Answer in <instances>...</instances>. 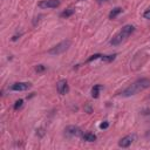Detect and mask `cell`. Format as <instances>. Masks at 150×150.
<instances>
[{
  "label": "cell",
  "instance_id": "1",
  "mask_svg": "<svg viewBox=\"0 0 150 150\" xmlns=\"http://www.w3.org/2000/svg\"><path fill=\"white\" fill-rule=\"evenodd\" d=\"M149 87H150V80L149 79H145V77L138 79L135 82H132L130 86H128L121 93V95L124 96V97H129V96H132V95L138 94L139 91H142V90H144V89H146Z\"/></svg>",
  "mask_w": 150,
  "mask_h": 150
},
{
  "label": "cell",
  "instance_id": "2",
  "mask_svg": "<svg viewBox=\"0 0 150 150\" xmlns=\"http://www.w3.org/2000/svg\"><path fill=\"white\" fill-rule=\"evenodd\" d=\"M135 32V27L132 25H125L122 27V29L120 32H117L112 39L110 40V45L111 46H118L121 43H123L132 33Z\"/></svg>",
  "mask_w": 150,
  "mask_h": 150
},
{
  "label": "cell",
  "instance_id": "3",
  "mask_svg": "<svg viewBox=\"0 0 150 150\" xmlns=\"http://www.w3.org/2000/svg\"><path fill=\"white\" fill-rule=\"evenodd\" d=\"M71 46V41L70 40H63L61 42H59L57 45H55L54 47H52L49 50H48V54L50 55H59V54H62L64 53L69 47Z\"/></svg>",
  "mask_w": 150,
  "mask_h": 150
},
{
  "label": "cell",
  "instance_id": "4",
  "mask_svg": "<svg viewBox=\"0 0 150 150\" xmlns=\"http://www.w3.org/2000/svg\"><path fill=\"white\" fill-rule=\"evenodd\" d=\"M64 135L67 137H80L82 136V130L76 125H68L64 129Z\"/></svg>",
  "mask_w": 150,
  "mask_h": 150
},
{
  "label": "cell",
  "instance_id": "5",
  "mask_svg": "<svg viewBox=\"0 0 150 150\" xmlns=\"http://www.w3.org/2000/svg\"><path fill=\"white\" fill-rule=\"evenodd\" d=\"M38 6L42 9H46V8H56L60 6V0H41Z\"/></svg>",
  "mask_w": 150,
  "mask_h": 150
},
{
  "label": "cell",
  "instance_id": "6",
  "mask_svg": "<svg viewBox=\"0 0 150 150\" xmlns=\"http://www.w3.org/2000/svg\"><path fill=\"white\" fill-rule=\"evenodd\" d=\"M32 84L29 82H15L9 87V89L13 91H25V90H28Z\"/></svg>",
  "mask_w": 150,
  "mask_h": 150
},
{
  "label": "cell",
  "instance_id": "7",
  "mask_svg": "<svg viewBox=\"0 0 150 150\" xmlns=\"http://www.w3.org/2000/svg\"><path fill=\"white\" fill-rule=\"evenodd\" d=\"M56 89H57V93H59L60 95H66V94L69 91V86H68L67 80L62 79V80L57 81V83H56Z\"/></svg>",
  "mask_w": 150,
  "mask_h": 150
},
{
  "label": "cell",
  "instance_id": "8",
  "mask_svg": "<svg viewBox=\"0 0 150 150\" xmlns=\"http://www.w3.org/2000/svg\"><path fill=\"white\" fill-rule=\"evenodd\" d=\"M132 141H134V136L128 135V136L123 137L122 139H120V142H118V146H121V148H129V146L131 145Z\"/></svg>",
  "mask_w": 150,
  "mask_h": 150
},
{
  "label": "cell",
  "instance_id": "9",
  "mask_svg": "<svg viewBox=\"0 0 150 150\" xmlns=\"http://www.w3.org/2000/svg\"><path fill=\"white\" fill-rule=\"evenodd\" d=\"M102 88H103V87H102L101 84H95V86L91 88V96H93L94 98H97V97L100 96V91H101Z\"/></svg>",
  "mask_w": 150,
  "mask_h": 150
},
{
  "label": "cell",
  "instance_id": "10",
  "mask_svg": "<svg viewBox=\"0 0 150 150\" xmlns=\"http://www.w3.org/2000/svg\"><path fill=\"white\" fill-rule=\"evenodd\" d=\"M82 138L87 142H95L96 141V135L93 132H86L82 135Z\"/></svg>",
  "mask_w": 150,
  "mask_h": 150
},
{
  "label": "cell",
  "instance_id": "11",
  "mask_svg": "<svg viewBox=\"0 0 150 150\" xmlns=\"http://www.w3.org/2000/svg\"><path fill=\"white\" fill-rule=\"evenodd\" d=\"M122 11H123V9H122L121 7H115L114 9H111V11H110V13H109V19H111V20H112V19H115L118 14H121V13H122Z\"/></svg>",
  "mask_w": 150,
  "mask_h": 150
},
{
  "label": "cell",
  "instance_id": "12",
  "mask_svg": "<svg viewBox=\"0 0 150 150\" xmlns=\"http://www.w3.org/2000/svg\"><path fill=\"white\" fill-rule=\"evenodd\" d=\"M74 13H75V9H74V8H68V9H66V11H63V12L60 14V16H61V18H69V16H71Z\"/></svg>",
  "mask_w": 150,
  "mask_h": 150
},
{
  "label": "cell",
  "instance_id": "13",
  "mask_svg": "<svg viewBox=\"0 0 150 150\" xmlns=\"http://www.w3.org/2000/svg\"><path fill=\"white\" fill-rule=\"evenodd\" d=\"M116 57V54H112V55H102L101 56V60L104 61V62H111L114 61Z\"/></svg>",
  "mask_w": 150,
  "mask_h": 150
},
{
  "label": "cell",
  "instance_id": "14",
  "mask_svg": "<svg viewBox=\"0 0 150 150\" xmlns=\"http://www.w3.org/2000/svg\"><path fill=\"white\" fill-rule=\"evenodd\" d=\"M22 104H23V100H18V101H15V103H14V110H19L21 107H22Z\"/></svg>",
  "mask_w": 150,
  "mask_h": 150
},
{
  "label": "cell",
  "instance_id": "15",
  "mask_svg": "<svg viewBox=\"0 0 150 150\" xmlns=\"http://www.w3.org/2000/svg\"><path fill=\"white\" fill-rule=\"evenodd\" d=\"M101 56H102V54H94V55H91L88 60H87V62H91L93 60H96V59H101Z\"/></svg>",
  "mask_w": 150,
  "mask_h": 150
},
{
  "label": "cell",
  "instance_id": "16",
  "mask_svg": "<svg viewBox=\"0 0 150 150\" xmlns=\"http://www.w3.org/2000/svg\"><path fill=\"white\" fill-rule=\"evenodd\" d=\"M143 18H144V19H146V20H150V8H149V9H146V11L143 13Z\"/></svg>",
  "mask_w": 150,
  "mask_h": 150
},
{
  "label": "cell",
  "instance_id": "17",
  "mask_svg": "<svg viewBox=\"0 0 150 150\" xmlns=\"http://www.w3.org/2000/svg\"><path fill=\"white\" fill-rule=\"evenodd\" d=\"M108 127H109V123H108L107 121H104L103 123H101V124H100V129H107Z\"/></svg>",
  "mask_w": 150,
  "mask_h": 150
},
{
  "label": "cell",
  "instance_id": "18",
  "mask_svg": "<svg viewBox=\"0 0 150 150\" xmlns=\"http://www.w3.org/2000/svg\"><path fill=\"white\" fill-rule=\"evenodd\" d=\"M35 69H36V71H39V73H40V71H43L46 68H45L42 64H39V66H36V67H35Z\"/></svg>",
  "mask_w": 150,
  "mask_h": 150
},
{
  "label": "cell",
  "instance_id": "19",
  "mask_svg": "<svg viewBox=\"0 0 150 150\" xmlns=\"http://www.w3.org/2000/svg\"><path fill=\"white\" fill-rule=\"evenodd\" d=\"M96 1H97V2H100V4H101V2H103V1H107V0H96Z\"/></svg>",
  "mask_w": 150,
  "mask_h": 150
}]
</instances>
